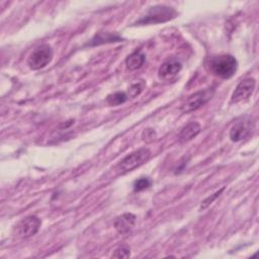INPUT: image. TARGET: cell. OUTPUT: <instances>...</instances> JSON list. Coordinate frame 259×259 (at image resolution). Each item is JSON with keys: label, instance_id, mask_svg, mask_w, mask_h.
I'll return each mask as SVG.
<instances>
[{"label": "cell", "instance_id": "6da1fadb", "mask_svg": "<svg viewBox=\"0 0 259 259\" xmlns=\"http://www.w3.org/2000/svg\"><path fill=\"white\" fill-rule=\"evenodd\" d=\"M207 67L214 76L222 79H229L236 73L238 62L232 55H218L208 59Z\"/></svg>", "mask_w": 259, "mask_h": 259}, {"label": "cell", "instance_id": "7a4b0ae2", "mask_svg": "<svg viewBox=\"0 0 259 259\" xmlns=\"http://www.w3.org/2000/svg\"><path fill=\"white\" fill-rule=\"evenodd\" d=\"M177 16V11L166 5H155L151 7L146 14H144L134 24L146 25V24H157L169 21Z\"/></svg>", "mask_w": 259, "mask_h": 259}, {"label": "cell", "instance_id": "3957f363", "mask_svg": "<svg viewBox=\"0 0 259 259\" xmlns=\"http://www.w3.org/2000/svg\"><path fill=\"white\" fill-rule=\"evenodd\" d=\"M151 158V151L148 148H140L125 156L116 166L118 174H125L140 167Z\"/></svg>", "mask_w": 259, "mask_h": 259}, {"label": "cell", "instance_id": "277c9868", "mask_svg": "<svg viewBox=\"0 0 259 259\" xmlns=\"http://www.w3.org/2000/svg\"><path fill=\"white\" fill-rule=\"evenodd\" d=\"M255 130L254 121L249 115L239 117L230 130V138L233 142H241L250 138Z\"/></svg>", "mask_w": 259, "mask_h": 259}, {"label": "cell", "instance_id": "5b68a950", "mask_svg": "<svg viewBox=\"0 0 259 259\" xmlns=\"http://www.w3.org/2000/svg\"><path fill=\"white\" fill-rule=\"evenodd\" d=\"M54 52L50 45L44 44L32 51L27 59V64L32 70H39L45 68L53 60Z\"/></svg>", "mask_w": 259, "mask_h": 259}, {"label": "cell", "instance_id": "8992f818", "mask_svg": "<svg viewBox=\"0 0 259 259\" xmlns=\"http://www.w3.org/2000/svg\"><path fill=\"white\" fill-rule=\"evenodd\" d=\"M213 95V90L210 88L204 89V90H199L191 95H189L184 103L181 105V110L183 112H190L198 109L202 105H204L208 100Z\"/></svg>", "mask_w": 259, "mask_h": 259}, {"label": "cell", "instance_id": "52a82bcc", "mask_svg": "<svg viewBox=\"0 0 259 259\" xmlns=\"http://www.w3.org/2000/svg\"><path fill=\"white\" fill-rule=\"evenodd\" d=\"M41 222L35 215H28L25 219L21 220L16 226V233L22 238H28L35 235L39 228Z\"/></svg>", "mask_w": 259, "mask_h": 259}, {"label": "cell", "instance_id": "ba28073f", "mask_svg": "<svg viewBox=\"0 0 259 259\" xmlns=\"http://www.w3.org/2000/svg\"><path fill=\"white\" fill-rule=\"evenodd\" d=\"M255 86H256V81L253 78H246L240 81V83L237 85L235 91L232 94L231 102L238 103L248 99L252 95L255 89Z\"/></svg>", "mask_w": 259, "mask_h": 259}, {"label": "cell", "instance_id": "9c48e42d", "mask_svg": "<svg viewBox=\"0 0 259 259\" xmlns=\"http://www.w3.org/2000/svg\"><path fill=\"white\" fill-rule=\"evenodd\" d=\"M181 68H182V65L177 59L175 58L168 59L160 66L158 70L159 78L163 80L172 79L181 71Z\"/></svg>", "mask_w": 259, "mask_h": 259}, {"label": "cell", "instance_id": "30bf717a", "mask_svg": "<svg viewBox=\"0 0 259 259\" xmlns=\"http://www.w3.org/2000/svg\"><path fill=\"white\" fill-rule=\"evenodd\" d=\"M136 224V215L131 212L122 213L121 215L117 217L114 222V227L116 231L121 235L128 234Z\"/></svg>", "mask_w": 259, "mask_h": 259}, {"label": "cell", "instance_id": "8fae6325", "mask_svg": "<svg viewBox=\"0 0 259 259\" xmlns=\"http://www.w3.org/2000/svg\"><path fill=\"white\" fill-rule=\"evenodd\" d=\"M201 131V126L196 121H191L187 123L185 126L182 127L178 135V141L179 143H187L191 141L193 138H195Z\"/></svg>", "mask_w": 259, "mask_h": 259}, {"label": "cell", "instance_id": "7c38bea8", "mask_svg": "<svg viewBox=\"0 0 259 259\" xmlns=\"http://www.w3.org/2000/svg\"><path fill=\"white\" fill-rule=\"evenodd\" d=\"M146 61V56L141 51H136L125 59L126 68L131 71L140 69Z\"/></svg>", "mask_w": 259, "mask_h": 259}, {"label": "cell", "instance_id": "4fadbf2b", "mask_svg": "<svg viewBox=\"0 0 259 259\" xmlns=\"http://www.w3.org/2000/svg\"><path fill=\"white\" fill-rule=\"evenodd\" d=\"M122 40V38H120L118 35L116 34H111L109 32H100L98 34H96L90 41V46H96V45H100V44H104V42H114V41H120Z\"/></svg>", "mask_w": 259, "mask_h": 259}, {"label": "cell", "instance_id": "5bb4252c", "mask_svg": "<svg viewBox=\"0 0 259 259\" xmlns=\"http://www.w3.org/2000/svg\"><path fill=\"white\" fill-rule=\"evenodd\" d=\"M127 99V95L124 93V92H121V91H117V92H114L110 95L107 96V102L108 104L110 105H119V104H122L126 101Z\"/></svg>", "mask_w": 259, "mask_h": 259}, {"label": "cell", "instance_id": "9a60e30c", "mask_svg": "<svg viewBox=\"0 0 259 259\" xmlns=\"http://www.w3.org/2000/svg\"><path fill=\"white\" fill-rule=\"evenodd\" d=\"M152 184V180L148 177H141L139 179H137L135 182H134V191L136 192H139V191H143L147 188H149Z\"/></svg>", "mask_w": 259, "mask_h": 259}, {"label": "cell", "instance_id": "2e32d148", "mask_svg": "<svg viewBox=\"0 0 259 259\" xmlns=\"http://www.w3.org/2000/svg\"><path fill=\"white\" fill-rule=\"evenodd\" d=\"M131 255V249L127 246H121L115 250L112 254L114 258H127Z\"/></svg>", "mask_w": 259, "mask_h": 259}, {"label": "cell", "instance_id": "e0dca14e", "mask_svg": "<svg viewBox=\"0 0 259 259\" xmlns=\"http://www.w3.org/2000/svg\"><path fill=\"white\" fill-rule=\"evenodd\" d=\"M224 190V187L223 188H221L219 191H217L215 193H213V194H211L210 196H208L207 198H205L203 201H202V203H201V206H200V209H204V208H206L209 204H211L212 203V201L218 197V196H220V194L222 193V191Z\"/></svg>", "mask_w": 259, "mask_h": 259}]
</instances>
